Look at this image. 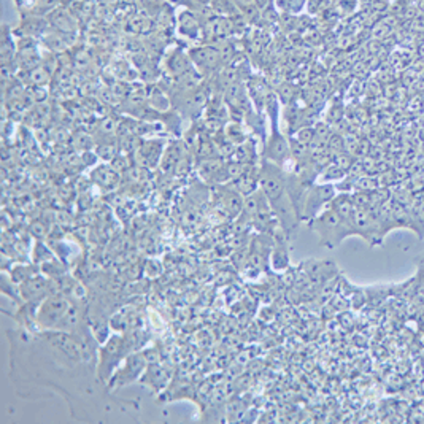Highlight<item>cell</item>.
Masks as SVG:
<instances>
[{
  "label": "cell",
  "mask_w": 424,
  "mask_h": 424,
  "mask_svg": "<svg viewBox=\"0 0 424 424\" xmlns=\"http://www.w3.org/2000/svg\"><path fill=\"white\" fill-rule=\"evenodd\" d=\"M143 340L140 338V331H130L129 334H115L99 347V361H97V377L101 383L107 388L110 378L113 377L120 364L126 360V356L139 351Z\"/></svg>",
  "instance_id": "1"
},
{
  "label": "cell",
  "mask_w": 424,
  "mask_h": 424,
  "mask_svg": "<svg viewBox=\"0 0 424 424\" xmlns=\"http://www.w3.org/2000/svg\"><path fill=\"white\" fill-rule=\"evenodd\" d=\"M310 229L316 234L319 243L324 248H336L340 245L345 239L355 236L353 227L350 221L342 218L336 210L331 207L326 208L315 218L309 221Z\"/></svg>",
  "instance_id": "2"
},
{
  "label": "cell",
  "mask_w": 424,
  "mask_h": 424,
  "mask_svg": "<svg viewBox=\"0 0 424 424\" xmlns=\"http://www.w3.org/2000/svg\"><path fill=\"white\" fill-rule=\"evenodd\" d=\"M76 297L83 296L65 294V292L50 294L38 306L37 331H62Z\"/></svg>",
  "instance_id": "3"
},
{
  "label": "cell",
  "mask_w": 424,
  "mask_h": 424,
  "mask_svg": "<svg viewBox=\"0 0 424 424\" xmlns=\"http://www.w3.org/2000/svg\"><path fill=\"white\" fill-rule=\"evenodd\" d=\"M148 364H149V360H148L145 351L139 350V351H134V353L127 355L126 360H124L120 364V367L116 369L113 377L110 378V382L107 384V391L113 393V391H116V389H121L124 386H127V384L139 382L142 375L145 374Z\"/></svg>",
  "instance_id": "4"
},
{
  "label": "cell",
  "mask_w": 424,
  "mask_h": 424,
  "mask_svg": "<svg viewBox=\"0 0 424 424\" xmlns=\"http://www.w3.org/2000/svg\"><path fill=\"white\" fill-rule=\"evenodd\" d=\"M336 188L332 185H313L309 188V191L305 194V200L302 205V213H301V221H306L309 223L323 212L326 205L331 204V200L336 197Z\"/></svg>",
  "instance_id": "5"
},
{
  "label": "cell",
  "mask_w": 424,
  "mask_h": 424,
  "mask_svg": "<svg viewBox=\"0 0 424 424\" xmlns=\"http://www.w3.org/2000/svg\"><path fill=\"white\" fill-rule=\"evenodd\" d=\"M19 292H21L23 302L42 304L50 294H53V283L51 278L38 273L19 285Z\"/></svg>",
  "instance_id": "6"
},
{
  "label": "cell",
  "mask_w": 424,
  "mask_h": 424,
  "mask_svg": "<svg viewBox=\"0 0 424 424\" xmlns=\"http://www.w3.org/2000/svg\"><path fill=\"white\" fill-rule=\"evenodd\" d=\"M217 205L226 217L236 218L243 212L245 197L234 185L217 186Z\"/></svg>",
  "instance_id": "7"
},
{
  "label": "cell",
  "mask_w": 424,
  "mask_h": 424,
  "mask_svg": "<svg viewBox=\"0 0 424 424\" xmlns=\"http://www.w3.org/2000/svg\"><path fill=\"white\" fill-rule=\"evenodd\" d=\"M264 156H265L264 159H269V161L275 162V164L282 166V167H283L285 162L291 158L290 143L286 142L285 137L280 134L275 127H273V132L270 135V139H269V142H267Z\"/></svg>",
  "instance_id": "8"
},
{
  "label": "cell",
  "mask_w": 424,
  "mask_h": 424,
  "mask_svg": "<svg viewBox=\"0 0 424 424\" xmlns=\"http://www.w3.org/2000/svg\"><path fill=\"white\" fill-rule=\"evenodd\" d=\"M167 382H168L167 370L158 362L148 364L145 374H143L140 378V383H143L148 388H151L154 393H159L162 388H166Z\"/></svg>",
  "instance_id": "9"
},
{
  "label": "cell",
  "mask_w": 424,
  "mask_h": 424,
  "mask_svg": "<svg viewBox=\"0 0 424 424\" xmlns=\"http://www.w3.org/2000/svg\"><path fill=\"white\" fill-rule=\"evenodd\" d=\"M189 57H191V61H194L195 65H197V67L204 71L217 70L219 62H221L219 51L214 48L193 50V51H189Z\"/></svg>",
  "instance_id": "10"
},
{
  "label": "cell",
  "mask_w": 424,
  "mask_h": 424,
  "mask_svg": "<svg viewBox=\"0 0 424 424\" xmlns=\"http://www.w3.org/2000/svg\"><path fill=\"white\" fill-rule=\"evenodd\" d=\"M91 177H93V181L103 191H112L120 183V172L112 166H99Z\"/></svg>",
  "instance_id": "11"
},
{
  "label": "cell",
  "mask_w": 424,
  "mask_h": 424,
  "mask_svg": "<svg viewBox=\"0 0 424 424\" xmlns=\"http://www.w3.org/2000/svg\"><path fill=\"white\" fill-rule=\"evenodd\" d=\"M40 272H42V267L35 263L29 264V265H15V267H11L10 278L16 285H21L23 282H25V280H29L34 275H38Z\"/></svg>",
  "instance_id": "12"
},
{
  "label": "cell",
  "mask_w": 424,
  "mask_h": 424,
  "mask_svg": "<svg viewBox=\"0 0 424 424\" xmlns=\"http://www.w3.org/2000/svg\"><path fill=\"white\" fill-rule=\"evenodd\" d=\"M275 248L270 251V263L275 270H285L290 265V253L286 250L285 242H275Z\"/></svg>",
  "instance_id": "13"
},
{
  "label": "cell",
  "mask_w": 424,
  "mask_h": 424,
  "mask_svg": "<svg viewBox=\"0 0 424 424\" xmlns=\"http://www.w3.org/2000/svg\"><path fill=\"white\" fill-rule=\"evenodd\" d=\"M42 267V273L47 275L48 278H59L67 275V267H65L64 263H61L59 259H51L48 263H45L40 265Z\"/></svg>",
  "instance_id": "14"
},
{
  "label": "cell",
  "mask_w": 424,
  "mask_h": 424,
  "mask_svg": "<svg viewBox=\"0 0 424 424\" xmlns=\"http://www.w3.org/2000/svg\"><path fill=\"white\" fill-rule=\"evenodd\" d=\"M251 140L248 142H243L242 145H240L237 149H236V159L237 162H240V164H253L254 162V147L253 143H250Z\"/></svg>",
  "instance_id": "15"
},
{
  "label": "cell",
  "mask_w": 424,
  "mask_h": 424,
  "mask_svg": "<svg viewBox=\"0 0 424 424\" xmlns=\"http://www.w3.org/2000/svg\"><path fill=\"white\" fill-rule=\"evenodd\" d=\"M32 256H34V263L42 265L45 263H48V260L55 259L53 253H51L50 248L45 245L42 240H37L35 245H34V253H32Z\"/></svg>",
  "instance_id": "16"
},
{
  "label": "cell",
  "mask_w": 424,
  "mask_h": 424,
  "mask_svg": "<svg viewBox=\"0 0 424 424\" xmlns=\"http://www.w3.org/2000/svg\"><path fill=\"white\" fill-rule=\"evenodd\" d=\"M304 0H277L278 8H282L285 11H296L302 6Z\"/></svg>",
  "instance_id": "17"
},
{
  "label": "cell",
  "mask_w": 424,
  "mask_h": 424,
  "mask_svg": "<svg viewBox=\"0 0 424 424\" xmlns=\"http://www.w3.org/2000/svg\"><path fill=\"white\" fill-rule=\"evenodd\" d=\"M30 232H32V236H34L37 240H42L45 237V234H47V231H45V227H43L42 223H35L34 226H32Z\"/></svg>",
  "instance_id": "18"
}]
</instances>
